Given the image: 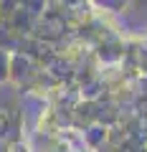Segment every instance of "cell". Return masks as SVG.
Returning a JSON list of instances; mask_svg holds the SVG:
<instances>
[{"mask_svg":"<svg viewBox=\"0 0 147 152\" xmlns=\"http://www.w3.org/2000/svg\"><path fill=\"white\" fill-rule=\"evenodd\" d=\"M10 76V56L5 48H0V81H5Z\"/></svg>","mask_w":147,"mask_h":152,"instance_id":"cell-1","label":"cell"}]
</instances>
